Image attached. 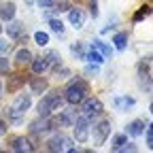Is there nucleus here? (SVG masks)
Returning a JSON list of instances; mask_svg holds the SVG:
<instances>
[{
    "instance_id": "nucleus-10",
    "label": "nucleus",
    "mask_w": 153,
    "mask_h": 153,
    "mask_svg": "<svg viewBox=\"0 0 153 153\" xmlns=\"http://www.w3.org/2000/svg\"><path fill=\"white\" fill-rule=\"evenodd\" d=\"M89 121L85 119V115H76V119H74V123H72V134H74V140L76 143H87L89 140Z\"/></svg>"
},
{
    "instance_id": "nucleus-5",
    "label": "nucleus",
    "mask_w": 153,
    "mask_h": 153,
    "mask_svg": "<svg viewBox=\"0 0 153 153\" xmlns=\"http://www.w3.org/2000/svg\"><path fill=\"white\" fill-rule=\"evenodd\" d=\"M111 130H113V121L106 119L104 115L100 119H96L89 126V138L94 140V147H102L106 143V138L111 136Z\"/></svg>"
},
{
    "instance_id": "nucleus-18",
    "label": "nucleus",
    "mask_w": 153,
    "mask_h": 153,
    "mask_svg": "<svg viewBox=\"0 0 153 153\" xmlns=\"http://www.w3.org/2000/svg\"><path fill=\"white\" fill-rule=\"evenodd\" d=\"M30 68L34 74H45L49 70V62H47V57L45 55H34L32 57V62H30Z\"/></svg>"
},
{
    "instance_id": "nucleus-41",
    "label": "nucleus",
    "mask_w": 153,
    "mask_h": 153,
    "mask_svg": "<svg viewBox=\"0 0 153 153\" xmlns=\"http://www.w3.org/2000/svg\"><path fill=\"white\" fill-rule=\"evenodd\" d=\"M0 149H2V147H0Z\"/></svg>"
},
{
    "instance_id": "nucleus-39",
    "label": "nucleus",
    "mask_w": 153,
    "mask_h": 153,
    "mask_svg": "<svg viewBox=\"0 0 153 153\" xmlns=\"http://www.w3.org/2000/svg\"><path fill=\"white\" fill-rule=\"evenodd\" d=\"M2 91H4V85H2V81H0V96H2Z\"/></svg>"
},
{
    "instance_id": "nucleus-16",
    "label": "nucleus",
    "mask_w": 153,
    "mask_h": 153,
    "mask_svg": "<svg viewBox=\"0 0 153 153\" xmlns=\"http://www.w3.org/2000/svg\"><path fill=\"white\" fill-rule=\"evenodd\" d=\"M32 57H34V53L24 45V47H19V49L15 51V57H13V60H15V64H17V66H30Z\"/></svg>"
},
{
    "instance_id": "nucleus-4",
    "label": "nucleus",
    "mask_w": 153,
    "mask_h": 153,
    "mask_svg": "<svg viewBox=\"0 0 153 153\" xmlns=\"http://www.w3.org/2000/svg\"><path fill=\"white\" fill-rule=\"evenodd\" d=\"M45 151H49V153H70L72 149H74V138H70L68 134H64L62 130H55V132H51V136L45 140V147H43Z\"/></svg>"
},
{
    "instance_id": "nucleus-25",
    "label": "nucleus",
    "mask_w": 153,
    "mask_h": 153,
    "mask_svg": "<svg viewBox=\"0 0 153 153\" xmlns=\"http://www.w3.org/2000/svg\"><path fill=\"white\" fill-rule=\"evenodd\" d=\"M47 22H49V30H51L53 34H57V36H64L66 28H64V22H62L60 17H49Z\"/></svg>"
},
{
    "instance_id": "nucleus-3",
    "label": "nucleus",
    "mask_w": 153,
    "mask_h": 153,
    "mask_svg": "<svg viewBox=\"0 0 153 153\" xmlns=\"http://www.w3.org/2000/svg\"><path fill=\"white\" fill-rule=\"evenodd\" d=\"M62 106H64L62 89H53V91L47 89V94L36 104V115H38V117H49V115H53L55 111H60Z\"/></svg>"
},
{
    "instance_id": "nucleus-12",
    "label": "nucleus",
    "mask_w": 153,
    "mask_h": 153,
    "mask_svg": "<svg viewBox=\"0 0 153 153\" xmlns=\"http://www.w3.org/2000/svg\"><path fill=\"white\" fill-rule=\"evenodd\" d=\"M47 89H49V81L43 74H34L32 79H28V91L32 96H43Z\"/></svg>"
},
{
    "instance_id": "nucleus-28",
    "label": "nucleus",
    "mask_w": 153,
    "mask_h": 153,
    "mask_svg": "<svg viewBox=\"0 0 153 153\" xmlns=\"http://www.w3.org/2000/svg\"><path fill=\"white\" fill-rule=\"evenodd\" d=\"M34 43H36L38 47H47V45H49V34L43 32V30L34 32Z\"/></svg>"
},
{
    "instance_id": "nucleus-30",
    "label": "nucleus",
    "mask_w": 153,
    "mask_h": 153,
    "mask_svg": "<svg viewBox=\"0 0 153 153\" xmlns=\"http://www.w3.org/2000/svg\"><path fill=\"white\" fill-rule=\"evenodd\" d=\"M11 72V62L7 55H0V74H9Z\"/></svg>"
},
{
    "instance_id": "nucleus-36",
    "label": "nucleus",
    "mask_w": 153,
    "mask_h": 153,
    "mask_svg": "<svg viewBox=\"0 0 153 153\" xmlns=\"http://www.w3.org/2000/svg\"><path fill=\"white\" fill-rule=\"evenodd\" d=\"M115 24H117V17L108 19V26H104V28H102V34H108V32H113V30H115Z\"/></svg>"
},
{
    "instance_id": "nucleus-15",
    "label": "nucleus",
    "mask_w": 153,
    "mask_h": 153,
    "mask_svg": "<svg viewBox=\"0 0 153 153\" xmlns=\"http://www.w3.org/2000/svg\"><path fill=\"white\" fill-rule=\"evenodd\" d=\"M111 102H113V106L117 108L119 113H126V111L134 108V104H136V98H132V96H128V94H121V96H115Z\"/></svg>"
},
{
    "instance_id": "nucleus-23",
    "label": "nucleus",
    "mask_w": 153,
    "mask_h": 153,
    "mask_svg": "<svg viewBox=\"0 0 153 153\" xmlns=\"http://www.w3.org/2000/svg\"><path fill=\"white\" fill-rule=\"evenodd\" d=\"M91 47H94V49H98V51L104 55V60H111V57H113V53H115V49H113L111 45H106L104 41H100V38H94Z\"/></svg>"
},
{
    "instance_id": "nucleus-8",
    "label": "nucleus",
    "mask_w": 153,
    "mask_h": 153,
    "mask_svg": "<svg viewBox=\"0 0 153 153\" xmlns=\"http://www.w3.org/2000/svg\"><path fill=\"white\" fill-rule=\"evenodd\" d=\"M136 76H138V87H140V91L151 94V81H153V76H151V55L143 57V60L138 62V66H136Z\"/></svg>"
},
{
    "instance_id": "nucleus-13",
    "label": "nucleus",
    "mask_w": 153,
    "mask_h": 153,
    "mask_svg": "<svg viewBox=\"0 0 153 153\" xmlns=\"http://www.w3.org/2000/svg\"><path fill=\"white\" fill-rule=\"evenodd\" d=\"M7 36H9V41H17V38H22L26 34V24L24 22H19V19H11V22H7Z\"/></svg>"
},
{
    "instance_id": "nucleus-20",
    "label": "nucleus",
    "mask_w": 153,
    "mask_h": 153,
    "mask_svg": "<svg viewBox=\"0 0 153 153\" xmlns=\"http://www.w3.org/2000/svg\"><path fill=\"white\" fill-rule=\"evenodd\" d=\"M145 119H132L128 126H126V134H128V136H134V138H136V136H140V134L145 132Z\"/></svg>"
},
{
    "instance_id": "nucleus-17",
    "label": "nucleus",
    "mask_w": 153,
    "mask_h": 153,
    "mask_svg": "<svg viewBox=\"0 0 153 153\" xmlns=\"http://www.w3.org/2000/svg\"><path fill=\"white\" fill-rule=\"evenodd\" d=\"M45 57H47V62H49V70H47V72L55 74L57 68L62 66V53H60V51H55V49H49V51L45 53Z\"/></svg>"
},
{
    "instance_id": "nucleus-24",
    "label": "nucleus",
    "mask_w": 153,
    "mask_h": 153,
    "mask_svg": "<svg viewBox=\"0 0 153 153\" xmlns=\"http://www.w3.org/2000/svg\"><path fill=\"white\" fill-rule=\"evenodd\" d=\"M83 62H91V64H102L104 62V55L98 51V49H94L91 45L87 47V51H85V60Z\"/></svg>"
},
{
    "instance_id": "nucleus-14",
    "label": "nucleus",
    "mask_w": 153,
    "mask_h": 153,
    "mask_svg": "<svg viewBox=\"0 0 153 153\" xmlns=\"http://www.w3.org/2000/svg\"><path fill=\"white\" fill-rule=\"evenodd\" d=\"M68 22L74 30H81L85 26V11L81 7H70L68 9Z\"/></svg>"
},
{
    "instance_id": "nucleus-1",
    "label": "nucleus",
    "mask_w": 153,
    "mask_h": 153,
    "mask_svg": "<svg viewBox=\"0 0 153 153\" xmlns=\"http://www.w3.org/2000/svg\"><path fill=\"white\" fill-rule=\"evenodd\" d=\"M32 106V94L30 91H22V94H17L13 102L4 106V119L13 126H22L24 119H26V113L30 111Z\"/></svg>"
},
{
    "instance_id": "nucleus-26",
    "label": "nucleus",
    "mask_w": 153,
    "mask_h": 153,
    "mask_svg": "<svg viewBox=\"0 0 153 153\" xmlns=\"http://www.w3.org/2000/svg\"><path fill=\"white\" fill-rule=\"evenodd\" d=\"M151 15V7L147 4V7H140L136 13H134V17H132V24H140L145 17H149Z\"/></svg>"
},
{
    "instance_id": "nucleus-35",
    "label": "nucleus",
    "mask_w": 153,
    "mask_h": 153,
    "mask_svg": "<svg viewBox=\"0 0 153 153\" xmlns=\"http://www.w3.org/2000/svg\"><path fill=\"white\" fill-rule=\"evenodd\" d=\"M34 2L41 7V11H45V9H53V4H55V0H34Z\"/></svg>"
},
{
    "instance_id": "nucleus-32",
    "label": "nucleus",
    "mask_w": 153,
    "mask_h": 153,
    "mask_svg": "<svg viewBox=\"0 0 153 153\" xmlns=\"http://www.w3.org/2000/svg\"><path fill=\"white\" fill-rule=\"evenodd\" d=\"M134 151H138V147L136 145H134V143H123L117 151H115V153H134Z\"/></svg>"
},
{
    "instance_id": "nucleus-34",
    "label": "nucleus",
    "mask_w": 153,
    "mask_h": 153,
    "mask_svg": "<svg viewBox=\"0 0 153 153\" xmlns=\"http://www.w3.org/2000/svg\"><path fill=\"white\" fill-rule=\"evenodd\" d=\"M89 15H91L94 19L100 17V9H98V2H96V0H89Z\"/></svg>"
},
{
    "instance_id": "nucleus-33",
    "label": "nucleus",
    "mask_w": 153,
    "mask_h": 153,
    "mask_svg": "<svg viewBox=\"0 0 153 153\" xmlns=\"http://www.w3.org/2000/svg\"><path fill=\"white\" fill-rule=\"evenodd\" d=\"M11 49H13V45L9 41H4V38H0V55H9Z\"/></svg>"
},
{
    "instance_id": "nucleus-11",
    "label": "nucleus",
    "mask_w": 153,
    "mask_h": 153,
    "mask_svg": "<svg viewBox=\"0 0 153 153\" xmlns=\"http://www.w3.org/2000/svg\"><path fill=\"white\" fill-rule=\"evenodd\" d=\"M9 79H7V85H4V89L9 91V94H15V91H19L26 83H28V76L24 74V72H9L7 74Z\"/></svg>"
},
{
    "instance_id": "nucleus-37",
    "label": "nucleus",
    "mask_w": 153,
    "mask_h": 153,
    "mask_svg": "<svg viewBox=\"0 0 153 153\" xmlns=\"http://www.w3.org/2000/svg\"><path fill=\"white\" fill-rule=\"evenodd\" d=\"M4 134H9V121L0 119V136H4Z\"/></svg>"
},
{
    "instance_id": "nucleus-38",
    "label": "nucleus",
    "mask_w": 153,
    "mask_h": 153,
    "mask_svg": "<svg viewBox=\"0 0 153 153\" xmlns=\"http://www.w3.org/2000/svg\"><path fill=\"white\" fill-rule=\"evenodd\" d=\"M24 2H26L28 7H32V4H34V0H24Z\"/></svg>"
},
{
    "instance_id": "nucleus-29",
    "label": "nucleus",
    "mask_w": 153,
    "mask_h": 153,
    "mask_svg": "<svg viewBox=\"0 0 153 153\" xmlns=\"http://www.w3.org/2000/svg\"><path fill=\"white\" fill-rule=\"evenodd\" d=\"M145 140H147V147L149 149H153V126H151V121H147V126H145Z\"/></svg>"
},
{
    "instance_id": "nucleus-21",
    "label": "nucleus",
    "mask_w": 153,
    "mask_h": 153,
    "mask_svg": "<svg viewBox=\"0 0 153 153\" xmlns=\"http://www.w3.org/2000/svg\"><path fill=\"white\" fill-rule=\"evenodd\" d=\"M15 13H17V7L13 2H2L0 4V22H11V19H15Z\"/></svg>"
},
{
    "instance_id": "nucleus-19",
    "label": "nucleus",
    "mask_w": 153,
    "mask_h": 153,
    "mask_svg": "<svg viewBox=\"0 0 153 153\" xmlns=\"http://www.w3.org/2000/svg\"><path fill=\"white\" fill-rule=\"evenodd\" d=\"M128 41H130V34H128L126 30L115 32V34H113V49H115V51H126V49H128Z\"/></svg>"
},
{
    "instance_id": "nucleus-40",
    "label": "nucleus",
    "mask_w": 153,
    "mask_h": 153,
    "mask_svg": "<svg viewBox=\"0 0 153 153\" xmlns=\"http://www.w3.org/2000/svg\"><path fill=\"white\" fill-rule=\"evenodd\" d=\"M0 34H2V26H0Z\"/></svg>"
},
{
    "instance_id": "nucleus-9",
    "label": "nucleus",
    "mask_w": 153,
    "mask_h": 153,
    "mask_svg": "<svg viewBox=\"0 0 153 153\" xmlns=\"http://www.w3.org/2000/svg\"><path fill=\"white\" fill-rule=\"evenodd\" d=\"M9 151H13V153H32V151H36V143L30 136H24V134L11 136L9 138Z\"/></svg>"
},
{
    "instance_id": "nucleus-22",
    "label": "nucleus",
    "mask_w": 153,
    "mask_h": 153,
    "mask_svg": "<svg viewBox=\"0 0 153 153\" xmlns=\"http://www.w3.org/2000/svg\"><path fill=\"white\" fill-rule=\"evenodd\" d=\"M85 51H87V45L83 43V41H74V43H70V53H72V57L74 60H85Z\"/></svg>"
},
{
    "instance_id": "nucleus-2",
    "label": "nucleus",
    "mask_w": 153,
    "mask_h": 153,
    "mask_svg": "<svg viewBox=\"0 0 153 153\" xmlns=\"http://www.w3.org/2000/svg\"><path fill=\"white\" fill-rule=\"evenodd\" d=\"M89 83L83 79V76H72V79L66 83V87L62 89V98H64V104H70V106H79L87 96H89Z\"/></svg>"
},
{
    "instance_id": "nucleus-31",
    "label": "nucleus",
    "mask_w": 153,
    "mask_h": 153,
    "mask_svg": "<svg viewBox=\"0 0 153 153\" xmlns=\"http://www.w3.org/2000/svg\"><path fill=\"white\" fill-rule=\"evenodd\" d=\"M85 74H87V76H98V74H100V64H91V62H87Z\"/></svg>"
},
{
    "instance_id": "nucleus-7",
    "label": "nucleus",
    "mask_w": 153,
    "mask_h": 153,
    "mask_svg": "<svg viewBox=\"0 0 153 153\" xmlns=\"http://www.w3.org/2000/svg\"><path fill=\"white\" fill-rule=\"evenodd\" d=\"M51 132H55V130H53L49 117H36V119H32L28 123V136L34 143H38L43 136H47V134H51Z\"/></svg>"
},
{
    "instance_id": "nucleus-6",
    "label": "nucleus",
    "mask_w": 153,
    "mask_h": 153,
    "mask_svg": "<svg viewBox=\"0 0 153 153\" xmlns=\"http://www.w3.org/2000/svg\"><path fill=\"white\" fill-rule=\"evenodd\" d=\"M81 115H85V119L89 123H94L96 119H100L104 115V104L100 102V98H94V96H87V98L79 104Z\"/></svg>"
},
{
    "instance_id": "nucleus-27",
    "label": "nucleus",
    "mask_w": 153,
    "mask_h": 153,
    "mask_svg": "<svg viewBox=\"0 0 153 153\" xmlns=\"http://www.w3.org/2000/svg\"><path fill=\"white\" fill-rule=\"evenodd\" d=\"M123 143H128V134H115L113 140H111V151L115 153V151H117Z\"/></svg>"
}]
</instances>
